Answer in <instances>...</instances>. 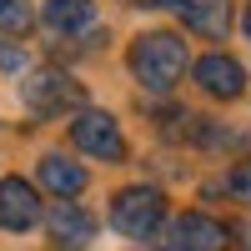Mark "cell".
Returning <instances> with one entry per match:
<instances>
[{"instance_id":"52a82bcc","label":"cell","mask_w":251,"mask_h":251,"mask_svg":"<svg viewBox=\"0 0 251 251\" xmlns=\"http://www.w3.org/2000/svg\"><path fill=\"white\" fill-rule=\"evenodd\" d=\"M46 226H50V241L60 251H80V246H91V236H96V221L80 211L75 201H55L50 216H46Z\"/></svg>"},{"instance_id":"3957f363","label":"cell","mask_w":251,"mask_h":251,"mask_svg":"<svg viewBox=\"0 0 251 251\" xmlns=\"http://www.w3.org/2000/svg\"><path fill=\"white\" fill-rule=\"evenodd\" d=\"M71 141H75V151H86L96 161H121L126 156V141H121L116 121L106 111H80L71 121Z\"/></svg>"},{"instance_id":"7a4b0ae2","label":"cell","mask_w":251,"mask_h":251,"mask_svg":"<svg viewBox=\"0 0 251 251\" xmlns=\"http://www.w3.org/2000/svg\"><path fill=\"white\" fill-rule=\"evenodd\" d=\"M161 216H166V201H161V191H151V186H131V191H121L111 201V226L121 236H131V241L156 236Z\"/></svg>"},{"instance_id":"7c38bea8","label":"cell","mask_w":251,"mask_h":251,"mask_svg":"<svg viewBox=\"0 0 251 251\" xmlns=\"http://www.w3.org/2000/svg\"><path fill=\"white\" fill-rule=\"evenodd\" d=\"M25 25H30V5H25V0H0V30L20 35Z\"/></svg>"},{"instance_id":"30bf717a","label":"cell","mask_w":251,"mask_h":251,"mask_svg":"<svg viewBox=\"0 0 251 251\" xmlns=\"http://www.w3.org/2000/svg\"><path fill=\"white\" fill-rule=\"evenodd\" d=\"M91 20H96V5H91V0H46V25L66 30V35L86 30Z\"/></svg>"},{"instance_id":"4fadbf2b","label":"cell","mask_w":251,"mask_h":251,"mask_svg":"<svg viewBox=\"0 0 251 251\" xmlns=\"http://www.w3.org/2000/svg\"><path fill=\"white\" fill-rule=\"evenodd\" d=\"M226 186H231V196H241V201L251 206V161H246V166H236V171H231V181H226Z\"/></svg>"},{"instance_id":"8992f818","label":"cell","mask_w":251,"mask_h":251,"mask_svg":"<svg viewBox=\"0 0 251 251\" xmlns=\"http://www.w3.org/2000/svg\"><path fill=\"white\" fill-rule=\"evenodd\" d=\"M35 221H40L35 186L20 181V176H5L0 181V226H5V231H30Z\"/></svg>"},{"instance_id":"277c9868","label":"cell","mask_w":251,"mask_h":251,"mask_svg":"<svg viewBox=\"0 0 251 251\" xmlns=\"http://www.w3.org/2000/svg\"><path fill=\"white\" fill-rule=\"evenodd\" d=\"M75 100H80V86L66 71H35L25 80V106L35 116H60L66 106H75Z\"/></svg>"},{"instance_id":"9c48e42d","label":"cell","mask_w":251,"mask_h":251,"mask_svg":"<svg viewBox=\"0 0 251 251\" xmlns=\"http://www.w3.org/2000/svg\"><path fill=\"white\" fill-rule=\"evenodd\" d=\"M40 186L55 191L60 201H71V196L86 191V171H80L75 161H66V156H46V161H40Z\"/></svg>"},{"instance_id":"ba28073f","label":"cell","mask_w":251,"mask_h":251,"mask_svg":"<svg viewBox=\"0 0 251 251\" xmlns=\"http://www.w3.org/2000/svg\"><path fill=\"white\" fill-rule=\"evenodd\" d=\"M196 80H201V91H211L216 100H236L241 86H246V75L231 55H201L196 60Z\"/></svg>"},{"instance_id":"9a60e30c","label":"cell","mask_w":251,"mask_h":251,"mask_svg":"<svg viewBox=\"0 0 251 251\" xmlns=\"http://www.w3.org/2000/svg\"><path fill=\"white\" fill-rule=\"evenodd\" d=\"M241 25H246V40H251V5H246V15H241Z\"/></svg>"},{"instance_id":"5bb4252c","label":"cell","mask_w":251,"mask_h":251,"mask_svg":"<svg viewBox=\"0 0 251 251\" xmlns=\"http://www.w3.org/2000/svg\"><path fill=\"white\" fill-rule=\"evenodd\" d=\"M0 66H5V71H20V66H25V55H20V50H10L5 40H0Z\"/></svg>"},{"instance_id":"6da1fadb","label":"cell","mask_w":251,"mask_h":251,"mask_svg":"<svg viewBox=\"0 0 251 251\" xmlns=\"http://www.w3.org/2000/svg\"><path fill=\"white\" fill-rule=\"evenodd\" d=\"M131 75L141 80L146 91H171L176 80L186 75V46H181V35H171V30L136 35V46H131Z\"/></svg>"},{"instance_id":"8fae6325","label":"cell","mask_w":251,"mask_h":251,"mask_svg":"<svg viewBox=\"0 0 251 251\" xmlns=\"http://www.w3.org/2000/svg\"><path fill=\"white\" fill-rule=\"evenodd\" d=\"M181 10H186V20H191L201 35H211V40L226 35V20H231L226 0H181Z\"/></svg>"},{"instance_id":"5b68a950","label":"cell","mask_w":251,"mask_h":251,"mask_svg":"<svg viewBox=\"0 0 251 251\" xmlns=\"http://www.w3.org/2000/svg\"><path fill=\"white\" fill-rule=\"evenodd\" d=\"M171 246L176 251H226L231 246V231H226L216 216H206V211H186L171 226Z\"/></svg>"}]
</instances>
